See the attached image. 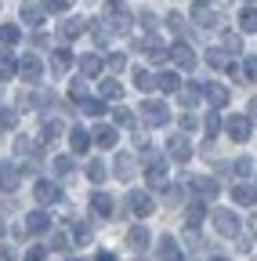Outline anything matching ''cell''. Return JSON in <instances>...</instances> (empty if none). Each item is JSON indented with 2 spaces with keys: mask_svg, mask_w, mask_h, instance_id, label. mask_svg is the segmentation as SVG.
Listing matches in <instances>:
<instances>
[{
  "mask_svg": "<svg viewBox=\"0 0 257 261\" xmlns=\"http://www.w3.org/2000/svg\"><path fill=\"white\" fill-rule=\"evenodd\" d=\"M239 29L243 33H257V11H253V4H246L239 11Z\"/></svg>",
  "mask_w": 257,
  "mask_h": 261,
  "instance_id": "obj_32",
  "label": "cell"
},
{
  "mask_svg": "<svg viewBox=\"0 0 257 261\" xmlns=\"http://www.w3.org/2000/svg\"><path fill=\"white\" fill-rule=\"evenodd\" d=\"M76 65H80L83 76H102V58H98V55H80Z\"/></svg>",
  "mask_w": 257,
  "mask_h": 261,
  "instance_id": "obj_21",
  "label": "cell"
},
{
  "mask_svg": "<svg viewBox=\"0 0 257 261\" xmlns=\"http://www.w3.org/2000/svg\"><path fill=\"white\" fill-rule=\"evenodd\" d=\"M102 98H109V102H120V98H123V87H120V80H112V76H102Z\"/></svg>",
  "mask_w": 257,
  "mask_h": 261,
  "instance_id": "obj_30",
  "label": "cell"
},
{
  "mask_svg": "<svg viewBox=\"0 0 257 261\" xmlns=\"http://www.w3.org/2000/svg\"><path fill=\"white\" fill-rule=\"evenodd\" d=\"M192 18H196V25H203V29H210V25H217V11H210L207 4H199L196 11H192Z\"/></svg>",
  "mask_w": 257,
  "mask_h": 261,
  "instance_id": "obj_31",
  "label": "cell"
},
{
  "mask_svg": "<svg viewBox=\"0 0 257 261\" xmlns=\"http://www.w3.org/2000/svg\"><path fill=\"white\" fill-rule=\"evenodd\" d=\"M174 94H181V106H185V109H192V106H199L203 87H199V84H188V87H178Z\"/></svg>",
  "mask_w": 257,
  "mask_h": 261,
  "instance_id": "obj_23",
  "label": "cell"
},
{
  "mask_svg": "<svg viewBox=\"0 0 257 261\" xmlns=\"http://www.w3.org/2000/svg\"><path fill=\"white\" fill-rule=\"evenodd\" d=\"M246 4H253V0H246Z\"/></svg>",
  "mask_w": 257,
  "mask_h": 261,
  "instance_id": "obj_64",
  "label": "cell"
},
{
  "mask_svg": "<svg viewBox=\"0 0 257 261\" xmlns=\"http://www.w3.org/2000/svg\"><path fill=\"white\" fill-rule=\"evenodd\" d=\"M51 167H54V174H69V171H73V160H69V156H54Z\"/></svg>",
  "mask_w": 257,
  "mask_h": 261,
  "instance_id": "obj_44",
  "label": "cell"
},
{
  "mask_svg": "<svg viewBox=\"0 0 257 261\" xmlns=\"http://www.w3.org/2000/svg\"><path fill=\"white\" fill-rule=\"evenodd\" d=\"M11 127H15V113L0 106V130H11Z\"/></svg>",
  "mask_w": 257,
  "mask_h": 261,
  "instance_id": "obj_50",
  "label": "cell"
},
{
  "mask_svg": "<svg viewBox=\"0 0 257 261\" xmlns=\"http://www.w3.org/2000/svg\"><path fill=\"white\" fill-rule=\"evenodd\" d=\"M159 189H163V203H167V207L181 203V185H170V181H163Z\"/></svg>",
  "mask_w": 257,
  "mask_h": 261,
  "instance_id": "obj_36",
  "label": "cell"
},
{
  "mask_svg": "<svg viewBox=\"0 0 257 261\" xmlns=\"http://www.w3.org/2000/svg\"><path fill=\"white\" fill-rule=\"evenodd\" d=\"M196 4H210V0H196Z\"/></svg>",
  "mask_w": 257,
  "mask_h": 261,
  "instance_id": "obj_62",
  "label": "cell"
},
{
  "mask_svg": "<svg viewBox=\"0 0 257 261\" xmlns=\"http://www.w3.org/2000/svg\"><path fill=\"white\" fill-rule=\"evenodd\" d=\"M0 261H11V254H8L4 247H0Z\"/></svg>",
  "mask_w": 257,
  "mask_h": 261,
  "instance_id": "obj_59",
  "label": "cell"
},
{
  "mask_svg": "<svg viewBox=\"0 0 257 261\" xmlns=\"http://www.w3.org/2000/svg\"><path fill=\"white\" fill-rule=\"evenodd\" d=\"M232 171H236L239 178H253V160H250V156H239Z\"/></svg>",
  "mask_w": 257,
  "mask_h": 261,
  "instance_id": "obj_42",
  "label": "cell"
},
{
  "mask_svg": "<svg viewBox=\"0 0 257 261\" xmlns=\"http://www.w3.org/2000/svg\"><path fill=\"white\" fill-rule=\"evenodd\" d=\"M102 69H109V73H123V69H127V55H109V58L102 62Z\"/></svg>",
  "mask_w": 257,
  "mask_h": 261,
  "instance_id": "obj_37",
  "label": "cell"
},
{
  "mask_svg": "<svg viewBox=\"0 0 257 261\" xmlns=\"http://www.w3.org/2000/svg\"><path fill=\"white\" fill-rule=\"evenodd\" d=\"M80 109H83L87 116H102V113H105V106H102V98H87V94L80 98Z\"/></svg>",
  "mask_w": 257,
  "mask_h": 261,
  "instance_id": "obj_34",
  "label": "cell"
},
{
  "mask_svg": "<svg viewBox=\"0 0 257 261\" xmlns=\"http://www.w3.org/2000/svg\"><path fill=\"white\" fill-rule=\"evenodd\" d=\"M138 22H141L145 29H152V25H156V15H152V11H141V15H138Z\"/></svg>",
  "mask_w": 257,
  "mask_h": 261,
  "instance_id": "obj_56",
  "label": "cell"
},
{
  "mask_svg": "<svg viewBox=\"0 0 257 261\" xmlns=\"http://www.w3.org/2000/svg\"><path fill=\"white\" fill-rule=\"evenodd\" d=\"M0 236H4V221H0Z\"/></svg>",
  "mask_w": 257,
  "mask_h": 261,
  "instance_id": "obj_61",
  "label": "cell"
},
{
  "mask_svg": "<svg viewBox=\"0 0 257 261\" xmlns=\"http://www.w3.org/2000/svg\"><path fill=\"white\" fill-rule=\"evenodd\" d=\"M203 94H207V102L214 106V109H221V106H229V87H221V84H203Z\"/></svg>",
  "mask_w": 257,
  "mask_h": 261,
  "instance_id": "obj_16",
  "label": "cell"
},
{
  "mask_svg": "<svg viewBox=\"0 0 257 261\" xmlns=\"http://www.w3.org/2000/svg\"><path fill=\"white\" fill-rule=\"evenodd\" d=\"M112 174H116L120 181H131V178H134V156H131V152H120V156H116Z\"/></svg>",
  "mask_w": 257,
  "mask_h": 261,
  "instance_id": "obj_17",
  "label": "cell"
},
{
  "mask_svg": "<svg viewBox=\"0 0 257 261\" xmlns=\"http://www.w3.org/2000/svg\"><path fill=\"white\" fill-rule=\"evenodd\" d=\"M224 130H229V138H232V142H246V138L253 135V120H250V116H229Z\"/></svg>",
  "mask_w": 257,
  "mask_h": 261,
  "instance_id": "obj_6",
  "label": "cell"
},
{
  "mask_svg": "<svg viewBox=\"0 0 257 261\" xmlns=\"http://www.w3.org/2000/svg\"><path fill=\"white\" fill-rule=\"evenodd\" d=\"M47 247H51V250H66V247H69V240L62 236V232H51V236H47Z\"/></svg>",
  "mask_w": 257,
  "mask_h": 261,
  "instance_id": "obj_48",
  "label": "cell"
},
{
  "mask_svg": "<svg viewBox=\"0 0 257 261\" xmlns=\"http://www.w3.org/2000/svg\"><path fill=\"white\" fill-rule=\"evenodd\" d=\"M188 185H192V189H196V192H199V200H214V196H217V192H221V189H217V181H214V178H192V181H188Z\"/></svg>",
  "mask_w": 257,
  "mask_h": 261,
  "instance_id": "obj_20",
  "label": "cell"
},
{
  "mask_svg": "<svg viewBox=\"0 0 257 261\" xmlns=\"http://www.w3.org/2000/svg\"><path fill=\"white\" fill-rule=\"evenodd\" d=\"M167 58H174V62H178V69H185V73L196 69V51H192L185 40H174V44L167 47Z\"/></svg>",
  "mask_w": 257,
  "mask_h": 261,
  "instance_id": "obj_2",
  "label": "cell"
},
{
  "mask_svg": "<svg viewBox=\"0 0 257 261\" xmlns=\"http://www.w3.org/2000/svg\"><path fill=\"white\" fill-rule=\"evenodd\" d=\"M156 87L163 91V94H174V91L181 87V76H178V73H170V69H163V73L156 76Z\"/></svg>",
  "mask_w": 257,
  "mask_h": 261,
  "instance_id": "obj_24",
  "label": "cell"
},
{
  "mask_svg": "<svg viewBox=\"0 0 257 261\" xmlns=\"http://www.w3.org/2000/svg\"><path fill=\"white\" fill-rule=\"evenodd\" d=\"M29 152H33V142H29V138H15V156H29Z\"/></svg>",
  "mask_w": 257,
  "mask_h": 261,
  "instance_id": "obj_49",
  "label": "cell"
},
{
  "mask_svg": "<svg viewBox=\"0 0 257 261\" xmlns=\"http://www.w3.org/2000/svg\"><path fill=\"white\" fill-rule=\"evenodd\" d=\"M232 200H236L239 207H253V203H257V189H253V181L243 178V181L232 189Z\"/></svg>",
  "mask_w": 257,
  "mask_h": 261,
  "instance_id": "obj_10",
  "label": "cell"
},
{
  "mask_svg": "<svg viewBox=\"0 0 257 261\" xmlns=\"http://www.w3.org/2000/svg\"><path fill=\"white\" fill-rule=\"evenodd\" d=\"M127 247H131L134 254H141L149 247V232H145V225H134L131 232H127Z\"/></svg>",
  "mask_w": 257,
  "mask_h": 261,
  "instance_id": "obj_19",
  "label": "cell"
},
{
  "mask_svg": "<svg viewBox=\"0 0 257 261\" xmlns=\"http://www.w3.org/2000/svg\"><path fill=\"white\" fill-rule=\"evenodd\" d=\"M62 130H66V127H62V120H47V123H44V130H40V138H44V142H54Z\"/></svg>",
  "mask_w": 257,
  "mask_h": 261,
  "instance_id": "obj_38",
  "label": "cell"
},
{
  "mask_svg": "<svg viewBox=\"0 0 257 261\" xmlns=\"http://www.w3.org/2000/svg\"><path fill=\"white\" fill-rule=\"evenodd\" d=\"M51 65H54V73H69V69H73V51L58 47V51L51 55Z\"/></svg>",
  "mask_w": 257,
  "mask_h": 261,
  "instance_id": "obj_28",
  "label": "cell"
},
{
  "mask_svg": "<svg viewBox=\"0 0 257 261\" xmlns=\"http://www.w3.org/2000/svg\"><path fill=\"white\" fill-rule=\"evenodd\" d=\"M91 211L98 214V218H109V214H112V196H109V192H94V196H91Z\"/></svg>",
  "mask_w": 257,
  "mask_h": 261,
  "instance_id": "obj_22",
  "label": "cell"
},
{
  "mask_svg": "<svg viewBox=\"0 0 257 261\" xmlns=\"http://www.w3.org/2000/svg\"><path fill=\"white\" fill-rule=\"evenodd\" d=\"M51 228V218L44 211H29L25 214V232H47Z\"/></svg>",
  "mask_w": 257,
  "mask_h": 261,
  "instance_id": "obj_18",
  "label": "cell"
},
{
  "mask_svg": "<svg viewBox=\"0 0 257 261\" xmlns=\"http://www.w3.org/2000/svg\"><path fill=\"white\" fill-rule=\"evenodd\" d=\"M196 123H199V120L192 116V109H188V113H185V116L178 120V127H181V130H196Z\"/></svg>",
  "mask_w": 257,
  "mask_h": 261,
  "instance_id": "obj_53",
  "label": "cell"
},
{
  "mask_svg": "<svg viewBox=\"0 0 257 261\" xmlns=\"http://www.w3.org/2000/svg\"><path fill=\"white\" fill-rule=\"evenodd\" d=\"M207 130H210V135H217V130H221V113H217V109L207 116Z\"/></svg>",
  "mask_w": 257,
  "mask_h": 261,
  "instance_id": "obj_54",
  "label": "cell"
},
{
  "mask_svg": "<svg viewBox=\"0 0 257 261\" xmlns=\"http://www.w3.org/2000/svg\"><path fill=\"white\" fill-rule=\"evenodd\" d=\"M69 145H73V152H87L91 149V135H87L83 127H73L69 130Z\"/></svg>",
  "mask_w": 257,
  "mask_h": 261,
  "instance_id": "obj_29",
  "label": "cell"
},
{
  "mask_svg": "<svg viewBox=\"0 0 257 261\" xmlns=\"http://www.w3.org/2000/svg\"><path fill=\"white\" fill-rule=\"evenodd\" d=\"M73 261H83V257H73Z\"/></svg>",
  "mask_w": 257,
  "mask_h": 261,
  "instance_id": "obj_63",
  "label": "cell"
},
{
  "mask_svg": "<svg viewBox=\"0 0 257 261\" xmlns=\"http://www.w3.org/2000/svg\"><path fill=\"white\" fill-rule=\"evenodd\" d=\"M112 120H116L120 127H134V113H131V109H123V106L112 109Z\"/></svg>",
  "mask_w": 257,
  "mask_h": 261,
  "instance_id": "obj_41",
  "label": "cell"
},
{
  "mask_svg": "<svg viewBox=\"0 0 257 261\" xmlns=\"http://www.w3.org/2000/svg\"><path fill=\"white\" fill-rule=\"evenodd\" d=\"M134 87H138V91H152V87H156V76H152L149 69H134Z\"/></svg>",
  "mask_w": 257,
  "mask_h": 261,
  "instance_id": "obj_35",
  "label": "cell"
},
{
  "mask_svg": "<svg viewBox=\"0 0 257 261\" xmlns=\"http://www.w3.org/2000/svg\"><path fill=\"white\" fill-rule=\"evenodd\" d=\"M203 218H207V200H192L185 211V228H199Z\"/></svg>",
  "mask_w": 257,
  "mask_h": 261,
  "instance_id": "obj_12",
  "label": "cell"
},
{
  "mask_svg": "<svg viewBox=\"0 0 257 261\" xmlns=\"http://www.w3.org/2000/svg\"><path fill=\"white\" fill-rule=\"evenodd\" d=\"M83 29H87V18H80V15H76V18H66V22H62V37H66V40H76Z\"/></svg>",
  "mask_w": 257,
  "mask_h": 261,
  "instance_id": "obj_25",
  "label": "cell"
},
{
  "mask_svg": "<svg viewBox=\"0 0 257 261\" xmlns=\"http://www.w3.org/2000/svg\"><path fill=\"white\" fill-rule=\"evenodd\" d=\"M87 135H91V142H94V145H102V149H112V145H116V138H120V130H116L112 123H98L94 130H87Z\"/></svg>",
  "mask_w": 257,
  "mask_h": 261,
  "instance_id": "obj_8",
  "label": "cell"
},
{
  "mask_svg": "<svg viewBox=\"0 0 257 261\" xmlns=\"http://www.w3.org/2000/svg\"><path fill=\"white\" fill-rule=\"evenodd\" d=\"M221 44H224V55H236V51H243V44H239V33H224V37H221Z\"/></svg>",
  "mask_w": 257,
  "mask_h": 261,
  "instance_id": "obj_43",
  "label": "cell"
},
{
  "mask_svg": "<svg viewBox=\"0 0 257 261\" xmlns=\"http://www.w3.org/2000/svg\"><path fill=\"white\" fill-rule=\"evenodd\" d=\"M210 221H214V228H217V236H224V240H236V236H239V228H243L239 218H236L232 211H221V207L214 211Z\"/></svg>",
  "mask_w": 257,
  "mask_h": 261,
  "instance_id": "obj_1",
  "label": "cell"
},
{
  "mask_svg": "<svg viewBox=\"0 0 257 261\" xmlns=\"http://www.w3.org/2000/svg\"><path fill=\"white\" fill-rule=\"evenodd\" d=\"M94 40H98V44H105V40H109V29H105L102 22H98V25H94Z\"/></svg>",
  "mask_w": 257,
  "mask_h": 261,
  "instance_id": "obj_55",
  "label": "cell"
},
{
  "mask_svg": "<svg viewBox=\"0 0 257 261\" xmlns=\"http://www.w3.org/2000/svg\"><path fill=\"white\" fill-rule=\"evenodd\" d=\"M25 261H47V247H29L25 250Z\"/></svg>",
  "mask_w": 257,
  "mask_h": 261,
  "instance_id": "obj_51",
  "label": "cell"
},
{
  "mask_svg": "<svg viewBox=\"0 0 257 261\" xmlns=\"http://www.w3.org/2000/svg\"><path fill=\"white\" fill-rule=\"evenodd\" d=\"M18 15H22V22H25V25H40L47 11H44L40 4H22V11H18Z\"/></svg>",
  "mask_w": 257,
  "mask_h": 261,
  "instance_id": "obj_26",
  "label": "cell"
},
{
  "mask_svg": "<svg viewBox=\"0 0 257 261\" xmlns=\"http://www.w3.org/2000/svg\"><path fill=\"white\" fill-rule=\"evenodd\" d=\"M210 261H229V257H221V254H217V257H210Z\"/></svg>",
  "mask_w": 257,
  "mask_h": 261,
  "instance_id": "obj_60",
  "label": "cell"
},
{
  "mask_svg": "<svg viewBox=\"0 0 257 261\" xmlns=\"http://www.w3.org/2000/svg\"><path fill=\"white\" fill-rule=\"evenodd\" d=\"M239 73H243V80H250V84L257 80V62H253V55L243 62V69H239Z\"/></svg>",
  "mask_w": 257,
  "mask_h": 261,
  "instance_id": "obj_45",
  "label": "cell"
},
{
  "mask_svg": "<svg viewBox=\"0 0 257 261\" xmlns=\"http://www.w3.org/2000/svg\"><path fill=\"white\" fill-rule=\"evenodd\" d=\"M69 236H73V243H76V247H87V243H91V236H94V228H91L83 218H73V221H69Z\"/></svg>",
  "mask_w": 257,
  "mask_h": 261,
  "instance_id": "obj_11",
  "label": "cell"
},
{
  "mask_svg": "<svg viewBox=\"0 0 257 261\" xmlns=\"http://www.w3.org/2000/svg\"><path fill=\"white\" fill-rule=\"evenodd\" d=\"M141 120L152 123V127H163V123L170 120V109H167L163 102H152V98H149V102H141Z\"/></svg>",
  "mask_w": 257,
  "mask_h": 261,
  "instance_id": "obj_4",
  "label": "cell"
},
{
  "mask_svg": "<svg viewBox=\"0 0 257 261\" xmlns=\"http://www.w3.org/2000/svg\"><path fill=\"white\" fill-rule=\"evenodd\" d=\"M69 4H73V0H44V11H69Z\"/></svg>",
  "mask_w": 257,
  "mask_h": 261,
  "instance_id": "obj_47",
  "label": "cell"
},
{
  "mask_svg": "<svg viewBox=\"0 0 257 261\" xmlns=\"http://www.w3.org/2000/svg\"><path fill=\"white\" fill-rule=\"evenodd\" d=\"M33 196H37V203H40V207H54V203H62V189H58L54 181H47V178L37 181Z\"/></svg>",
  "mask_w": 257,
  "mask_h": 261,
  "instance_id": "obj_5",
  "label": "cell"
},
{
  "mask_svg": "<svg viewBox=\"0 0 257 261\" xmlns=\"http://www.w3.org/2000/svg\"><path fill=\"white\" fill-rule=\"evenodd\" d=\"M69 94L76 98V102H80V98H83V80H73V87H69Z\"/></svg>",
  "mask_w": 257,
  "mask_h": 261,
  "instance_id": "obj_57",
  "label": "cell"
},
{
  "mask_svg": "<svg viewBox=\"0 0 257 261\" xmlns=\"http://www.w3.org/2000/svg\"><path fill=\"white\" fill-rule=\"evenodd\" d=\"M127 203H131V214H134V218H149L152 207H156V203H152V196L141 192V189H134L131 196H127Z\"/></svg>",
  "mask_w": 257,
  "mask_h": 261,
  "instance_id": "obj_7",
  "label": "cell"
},
{
  "mask_svg": "<svg viewBox=\"0 0 257 261\" xmlns=\"http://www.w3.org/2000/svg\"><path fill=\"white\" fill-rule=\"evenodd\" d=\"M8 76H15V58H11V51H0V80H8Z\"/></svg>",
  "mask_w": 257,
  "mask_h": 261,
  "instance_id": "obj_39",
  "label": "cell"
},
{
  "mask_svg": "<svg viewBox=\"0 0 257 261\" xmlns=\"http://www.w3.org/2000/svg\"><path fill=\"white\" fill-rule=\"evenodd\" d=\"M167 29H170V33H181V29H185V15L170 11V15H167Z\"/></svg>",
  "mask_w": 257,
  "mask_h": 261,
  "instance_id": "obj_46",
  "label": "cell"
},
{
  "mask_svg": "<svg viewBox=\"0 0 257 261\" xmlns=\"http://www.w3.org/2000/svg\"><path fill=\"white\" fill-rule=\"evenodd\" d=\"M0 40H4L8 47L18 44V40H22V29H18V25H0Z\"/></svg>",
  "mask_w": 257,
  "mask_h": 261,
  "instance_id": "obj_40",
  "label": "cell"
},
{
  "mask_svg": "<svg viewBox=\"0 0 257 261\" xmlns=\"http://www.w3.org/2000/svg\"><path fill=\"white\" fill-rule=\"evenodd\" d=\"M138 51H145L152 62H163V58H167V47H163V40H156V37H149V40H145Z\"/></svg>",
  "mask_w": 257,
  "mask_h": 261,
  "instance_id": "obj_27",
  "label": "cell"
},
{
  "mask_svg": "<svg viewBox=\"0 0 257 261\" xmlns=\"http://www.w3.org/2000/svg\"><path fill=\"white\" fill-rule=\"evenodd\" d=\"M207 62L214 65V69H221V65H224V51H221V47H210V55H207Z\"/></svg>",
  "mask_w": 257,
  "mask_h": 261,
  "instance_id": "obj_52",
  "label": "cell"
},
{
  "mask_svg": "<svg viewBox=\"0 0 257 261\" xmlns=\"http://www.w3.org/2000/svg\"><path fill=\"white\" fill-rule=\"evenodd\" d=\"M159 261H181V247L174 236H159V250H156Z\"/></svg>",
  "mask_w": 257,
  "mask_h": 261,
  "instance_id": "obj_13",
  "label": "cell"
},
{
  "mask_svg": "<svg viewBox=\"0 0 257 261\" xmlns=\"http://www.w3.org/2000/svg\"><path fill=\"white\" fill-rule=\"evenodd\" d=\"M98 261H116V254H98Z\"/></svg>",
  "mask_w": 257,
  "mask_h": 261,
  "instance_id": "obj_58",
  "label": "cell"
},
{
  "mask_svg": "<svg viewBox=\"0 0 257 261\" xmlns=\"http://www.w3.org/2000/svg\"><path fill=\"white\" fill-rule=\"evenodd\" d=\"M145 181H149V189H159L167 181V163L163 160H152L149 167H145Z\"/></svg>",
  "mask_w": 257,
  "mask_h": 261,
  "instance_id": "obj_15",
  "label": "cell"
},
{
  "mask_svg": "<svg viewBox=\"0 0 257 261\" xmlns=\"http://www.w3.org/2000/svg\"><path fill=\"white\" fill-rule=\"evenodd\" d=\"M22 171H18V163H0V192H11L18 185Z\"/></svg>",
  "mask_w": 257,
  "mask_h": 261,
  "instance_id": "obj_14",
  "label": "cell"
},
{
  "mask_svg": "<svg viewBox=\"0 0 257 261\" xmlns=\"http://www.w3.org/2000/svg\"><path fill=\"white\" fill-rule=\"evenodd\" d=\"M167 152H170V160H178V163H188V160H192V145H188L185 135H170V138H167Z\"/></svg>",
  "mask_w": 257,
  "mask_h": 261,
  "instance_id": "obj_9",
  "label": "cell"
},
{
  "mask_svg": "<svg viewBox=\"0 0 257 261\" xmlns=\"http://www.w3.org/2000/svg\"><path fill=\"white\" fill-rule=\"evenodd\" d=\"M15 76H22L25 84H37V80L44 76V65H40V58H33V55L18 58V62H15Z\"/></svg>",
  "mask_w": 257,
  "mask_h": 261,
  "instance_id": "obj_3",
  "label": "cell"
},
{
  "mask_svg": "<svg viewBox=\"0 0 257 261\" xmlns=\"http://www.w3.org/2000/svg\"><path fill=\"white\" fill-rule=\"evenodd\" d=\"M105 174H109V171H105V160H94V163H87V178H91L94 185H102V181H105Z\"/></svg>",
  "mask_w": 257,
  "mask_h": 261,
  "instance_id": "obj_33",
  "label": "cell"
}]
</instances>
